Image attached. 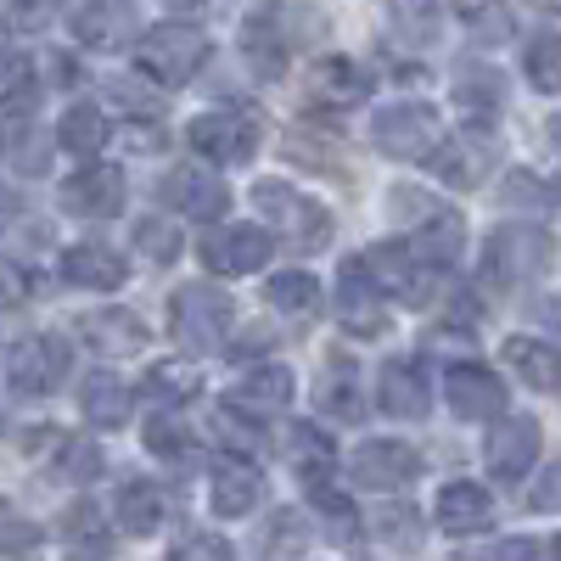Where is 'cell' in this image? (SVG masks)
Returning a JSON list of instances; mask_svg holds the SVG:
<instances>
[{
  "label": "cell",
  "mask_w": 561,
  "mask_h": 561,
  "mask_svg": "<svg viewBox=\"0 0 561 561\" xmlns=\"http://www.w3.org/2000/svg\"><path fill=\"white\" fill-rule=\"evenodd\" d=\"M253 208H259V230L264 237H280L293 253H320L332 242V214H325L314 197L293 192L287 180H259L253 185Z\"/></svg>",
  "instance_id": "1"
},
{
  "label": "cell",
  "mask_w": 561,
  "mask_h": 561,
  "mask_svg": "<svg viewBox=\"0 0 561 561\" xmlns=\"http://www.w3.org/2000/svg\"><path fill=\"white\" fill-rule=\"evenodd\" d=\"M230 325H237V304H230L219 287H208V280H192V287H180L169 298V332L185 354H214L225 348Z\"/></svg>",
  "instance_id": "2"
},
{
  "label": "cell",
  "mask_w": 561,
  "mask_h": 561,
  "mask_svg": "<svg viewBox=\"0 0 561 561\" xmlns=\"http://www.w3.org/2000/svg\"><path fill=\"white\" fill-rule=\"evenodd\" d=\"M135 62H140V73L147 79H158V84H192L197 79V68L208 62V34L203 28H192V23H158V28H147L135 39Z\"/></svg>",
  "instance_id": "3"
},
{
  "label": "cell",
  "mask_w": 561,
  "mask_h": 561,
  "mask_svg": "<svg viewBox=\"0 0 561 561\" xmlns=\"http://www.w3.org/2000/svg\"><path fill=\"white\" fill-rule=\"evenodd\" d=\"M438 135H444V124L427 102H393L370 118V147L382 158H399V163H421L438 147Z\"/></svg>",
  "instance_id": "4"
},
{
  "label": "cell",
  "mask_w": 561,
  "mask_h": 561,
  "mask_svg": "<svg viewBox=\"0 0 561 561\" xmlns=\"http://www.w3.org/2000/svg\"><path fill=\"white\" fill-rule=\"evenodd\" d=\"M185 140H192L203 158H214L219 169H242V163H253V152H259L264 124H259L253 113H242V107H219V113L192 118Z\"/></svg>",
  "instance_id": "5"
},
{
  "label": "cell",
  "mask_w": 561,
  "mask_h": 561,
  "mask_svg": "<svg viewBox=\"0 0 561 561\" xmlns=\"http://www.w3.org/2000/svg\"><path fill=\"white\" fill-rule=\"evenodd\" d=\"M550 264V237L528 225H505L483 248V280L489 287H523L528 275H539Z\"/></svg>",
  "instance_id": "6"
},
{
  "label": "cell",
  "mask_w": 561,
  "mask_h": 561,
  "mask_svg": "<svg viewBox=\"0 0 561 561\" xmlns=\"http://www.w3.org/2000/svg\"><path fill=\"white\" fill-rule=\"evenodd\" d=\"M438 180L455 185V192H472V185H483V174L494 169L500 158V140L489 135V124H472V129H460V135H438V147L427 152Z\"/></svg>",
  "instance_id": "7"
},
{
  "label": "cell",
  "mask_w": 561,
  "mask_h": 561,
  "mask_svg": "<svg viewBox=\"0 0 561 561\" xmlns=\"http://www.w3.org/2000/svg\"><path fill=\"white\" fill-rule=\"evenodd\" d=\"M68 370H73V348H68L57 332H34V337H23V343L12 348V359H7L12 393H28V399L51 393V388L68 377Z\"/></svg>",
  "instance_id": "8"
},
{
  "label": "cell",
  "mask_w": 561,
  "mask_h": 561,
  "mask_svg": "<svg viewBox=\"0 0 561 561\" xmlns=\"http://www.w3.org/2000/svg\"><path fill=\"white\" fill-rule=\"evenodd\" d=\"M365 270H370V280H377L382 293H393L399 304H410V309H427V304H433L438 270H433V264H421L404 242L370 248V253H365Z\"/></svg>",
  "instance_id": "9"
},
{
  "label": "cell",
  "mask_w": 561,
  "mask_h": 561,
  "mask_svg": "<svg viewBox=\"0 0 561 561\" xmlns=\"http://www.w3.org/2000/svg\"><path fill=\"white\" fill-rule=\"evenodd\" d=\"M124 197H129V180L113 163H84L79 174H68L57 185V208L79 214V219H107V214L124 208Z\"/></svg>",
  "instance_id": "10"
},
{
  "label": "cell",
  "mask_w": 561,
  "mask_h": 561,
  "mask_svg": "<svg viewBox=\"0 0 561 561\" xmlns=\"http://www.w3.org/2000/svg\"><path fill=\"white\" fill-rule=\"evenodd\" d=\"M337 314L354 337H382L388 332V293L370 280L365 259H348L337 270Z\"/></svg>",
  "instance_id": "11"
},
{
  "label": "cell",
  "mask_w": 561,
  "mask_h": 561,
  "mask_svg": "<svg viewBox=\"0 0 561 561\" xmlns=\"http://www.w3.org/2000/svg\"><path fill=\"white\" fill-rule=\"evenodd\" d=\"M415 472H421V455H415L410 444H399V438H370V444H359L354 460H348V478H354L359 489H377V494L415 483Z\"/></svg>",
  "instance_id": "12"
},
{
  "label": "cell",
  "mask_w": 561,
  "mask_h": 561,
  "mask_svg": "<svg viewBox=\"0 0 561 561\" xmlns=\"http://www.w3.org/2000/svg\"><path fill=\"white\" fill-rule=\"evenodd\" d=\"M293 45H298V34H293V23H287V7L253 12L248 28H242V57H248V68H253L259 79H280V73H287Z\"/></svg>",
  "instance_id": "13"
},
{
  "label": "cell",
  "mask_w": 561,
  "mask_h": 561,
  "mask_svg": "<svg viewBox=\"0 0 561 561\" xmlns=\"http://www.w3.org/2000/svg\"><path fill=\"white\" fill-rule=\"evenodd\" d=\"M444 399L460 421H494L505 415V382L494 377V370L472 365V359H460L444 370Z\"/></svg>",
  "instance_id": "14"
},
{
  "label": "cell",
  "mask_w": 561,
  "mask_h": 561,
  "mask_svg": "<svg viewBox=\"0 0 561 561\" xmlns=\"http://www.w3.org/2000/svg\"><path fill=\"white\" fill-rule=\"evenodd\" d=\"M203 264L214 275H253L270 264V237L259 225H214L203 237Z\"/></svg>",
  "instance_id": "15"
},
{
  "label": "cell",
  "mask_w": 561,
  "mask_h": 561,
  "mask_svg": "<svg viewBox=\"0 0 561 561\" xmlns=\"http://www.w3.org/2000/svg\"><path fill=\"white\" fill-rule=\"evenodd\" d=\"M158 197L185 214V219H208L219 225V214H230V185L214 174V169H174L163 185H158Z\"/></svg>",
  "instance_id": "16"
},
{
  "label": "cell",
  "mask_w": 561,
  "mask_h": 561,
  "mask_svg": "<svg viewBox=\"0 0 561 561\" xmlns=\"http://www.w3.org/2000/svg\"><path fill=\"white\" fill-rule=\"evenodd\" d=\"M483 460H489V472H494L500 483L528 478V466L539 460V421H528V415H505L500 427L489 433V444H483Z\"/></svg>",
  "instance_id": "17"
},
{
  "label": "cell",
  "mask_w": 561,
  "mask_h": 561,
  "mask_svg": "<svg viewBox=\"0 0 561 561\" xmlns=\"http://www.w3.org/2000/svg\"><path fill=\"white\" fill-rule=\"evenodd\" d=\"M259 494H264V472H259L248 455L214 460V472H208V505H214V517H248V511L259 505Z\"/></svg>",
  "instance_id": "18"
},
{
  "label": "cell",
  "mask_w": 561,
  "mask_h": 561,
  "mask_svg": "<svg viewBox=\"0 0 561 561\" xmlns=\"http://www.w3.org/2000/svg\"><path fill=\"white\" fill-rule=\"evenodd\" d=\"M293 370L287 365H259V370H248V377L230 388V399H225V410L230 415H248V421H264V415H280L293 404Z\"/></svg>",
  "instance_id": "19"
},
{
  "label": "cell",
  "mask_w": 561,
  "mask_h": 561,
  "mask_svg": "<svg viewBox=\"0 0 561 561\" xmlns=\"http://www.w3.org/2000/svg\"><path fill=\"white\" fill-rule=\"evenodd\" d=\"M304 90H309L314 107L348 113V107H359V102L370 96V73H365L359 62H348V57H320V62L309 68Z\"/></svg>",
  "instance_id": "20"
},
{
  "label": "cell",
  "mask_w": 561,
  "mask_h": 561,
  "mask_svg": "<svg viewBox=\"0 0 561 561\" xmlns=\"http://www.w3.org/2000/svg\"><path fill=\"white\" fill-rule=\"evenodd\" d=\"M140 18H135V0H84L79 18H73V34L79 45H90V51H124V45L135 39Z\"/></svg>",
  "instance_id": "21"
},
{
  "label": "cell",
  "mask_w": 561,
  "mask_h": 561,
  "mask_svg": "<svg viewBox=\"0 0 561 561\" xmlns=\"http://www.w3.org/2000/svg\"><path fill=\"white\" fill-rule=\"evenodd\" d=\"M433 523L438 534H483L494 523V500L483 483H444L438 489V505H433Z\"/></svg>",
  "instance_id": "22"
},
{
  "label": "cell",
  "mask_w": 561,
  "mask_h": 561,
  "mask_svg": "<svg viewBox=\"0 0 561 561\" xmlns=\"http://www.w3.org/2000/svg\"><path fill=\"white\" fill-rule=\"evenodd\" d=\"M404 248H410L421 264L449 270V264L460 259V248H466V225H460V214H455V208H433L427 219H415V225H410Z\"/></svg>",
  "instance_id": "23"
},
{
  "label": "cell",
  "mask_w": 561,
  "mask_h": 561,
  "mask_svg": "<svg viewBox=\"0 0 561 561\" xmlns=\"http://www.w3.org/2000/svg\"><path fill=\"white\" fill-rule=\"evenodd\" d=\"M382 410L393 421H421L433 410V382H427V370H421V359H388L382 365Z\"/></svg>",
  "instance_id": "24"
},
{
  "label": "cell",
  "mask_w": 561,
  "mask_h": 561,
  "mask_svg": "<svg viewBox=\"0 0 561 561\" xmlns=\"http://www.w3.org/2000/svg\"><path fill=\"white\" fill-rule=\"evenodd\" d=\"M124 275H129L124 253H113V248H102V242H79V248L62 253V280H68V287H84V293H118V287H124Z\"/></svg>",
  "instance_id": "25"
},
{
  "label": "cell",
  "mask_w": 561,
  "mask_h": 561,
  "mask_svg": "<svg viewBox=\"0 0 561 561\" xmlns=\"http://www.w3.org/2000/svg\"><path fill=\"white\" fill-rule=\"evenodd\" d=\"M280 455H287V466H293L309 489H320V483L337 478V444L325 438L320 427H287V438H280Z\"/></svg>",
  "instance_id": "26"
},
{
  "label": "cell",
  "mask_w": 561,
  "mask_h": 561,
  "mask_svg": "<svg viewBox=\"0 0 561 561\" xmlns=\"http://www.w3.org/2000/svg\"><path fill=\"white\" fill-rule=\"evenodd\" d=\"M113 517H118V528L135 534V539L158 534V528H163V489L147 483V478H124L118 494H113Z\"/></svg>",
  "instance_id": "27"
},
{
  "label": "cell",
  "mask_w": 561,
  "mask_h": 561,
  "mask_svg": "<svg viewBox=\"0 0 561 561\" xmlns=\"http://www.w3.org/2000/svg\"><path fill=\"white\" fill-rule=\"evenodd\" d=\"M79 332H84L90 348H102V354H135V348H147V325H140V314H129V309H96V314H84Z\"/></svg>",
  "instance_id": "28"
},
{
  "label": "cell",
  "mask_w": 561,
  "mask_h": 561,
  "mask_svg": "<svg viewBox=\"0 0 561 561\" xmlns=\"http://www.w3.org/2000/svg\"><path fill=\"white\" fill-rule=\"evenodd\" d=\"M79 410L90 415V427H124L129 421V388L113 370H90L79 382Z\"/></svg>",
  "instance_id": "29"
},
{
  "label": "cell",
  "mask_w": 561,
  "mask_h": 561,
  "mask_svg": "<svg viewBox=\"0 0 561 561\" xmlns=\"http://www.w3.org/2000/svg\"><path fill=\"white\" fill-rule=\"evenodd\" d=\"M505 365L534 388V393H556L561 388V365H556V348L545 337H511L505 343Z\"/></svg>",
  "instance_id": "30"
},
{
  "label": "cell",
  "mask_w": 561,
  "mask_h": 561,
  "mask_svg": "<svg viewBox=\"0 0 561 561\" xmlns=\"http://www.w3.org/2000/svg\"><path fill=\"white\" fill-rule=\"evenodd\" d=\"M304 550H309V517L298 505H280L259 534V556L264 561H304Z\"/></svg>",
  "instance_id": "31"
},
{
  "label": "cell",
  "mask_w": 561,
  "mask_h": 561,
  "mask_svg": "<svg viewBox=\"0 0 561 561\" xmlns=\"http://www.w3.org/2000/svg\"><path fill=\"white\" fill-rule=\"evenodd\" d=\"M107 118H102V107L96 102H73L68 113H62V124H57V140H62V152H73V158H96L102 147H107Z\"/></svg>",
  "instance_id": "32"
},
{
  "label": "cell",
  "mask_w": 561,
  "mask_h": 561,
  "mask_svg": "<svg viewBox=\"0 0 561 561\" xmlns=\"http://www.w3.org/2000/svg\"><path fill=\"white\" fill-rule=\"evenodd\" d=\"M455 102H460V113L472 118V124H494V113H500V102H505V84H500L494 68H460Z\"/></svg>",
  "instance_id": "33"
},
{
  "label": "cell",
  "mask_w": 561,
  "mask_h": 561,
  "mask_svg": "<svg viewBox=\"0 0 561 561\" xmlns=\"http://www.w3.org/2000/svg\"><path fill=\"white\" fill-rule=\"evenodd\" d=\"M62 545H68V556H79V561H102L107 550H113V534L102 528V517H96V505H68L62 511Z\"/></svg>",
  "instance_id": "34"
},
{
  "label": "cell",
  "mask_w": 561,
  "mask_h": 561,
  "mask_svg": "<svg viewBox=\"0 0 561 561\" xmlns=\"http://www.w3.org/2000/svg\"><path fill=\"white\" fill-rule=\"evenodd\" d=\"M455 18L466 23V34L478 45H505L517 34V18H511L505 0H455Z\"/></svg>",
  "instance_id": "35"
},
{
  "label": "cell",
  "mask_w": 561,
  "mask_h": 561,
  "mask_svg": "<svg viewBox=\"0 0 561 561\" xmlns=\"http://www.w3.org/2000/svg\"><path fill=\"white\" fill-rule=\"evenodd\" d=\"M320 410L325 415H337V421H359L365 415V399L354 388V359H332L325 365V377H320Z\"/></svg>",
  "instance_id": "36"
},
{
  "label": "cell",
  "mask_w": 561,
  "mask_h": 561,
  "mask_svg": "<svg viewBox=\"0 0 561 561\" xmlns=\"http://www.w3.org/2000/svg\"><path fill=\"white\" fill-rule=\"evenodd\" d=\"M264 298L280 309V314H314L320 309V280L309 275V270H280V275H270V287H264Z\"/></svg>",
  "instance_id": "37"
},
{
  "label": "cell",
  "mask_w": 561,
  "mask_h": 561,
  "mask_svg": "<svg viewBox=\"0 0 561 561\" xmlns=\"http://www.w3.org/2000/svg\"><path fill=\"white\" fill-rule=\"evenodd\" d=\"M203 382H197V365L192 359H158L152 370H147V393L152 399H163V404H185Z\"/></svg>",
  "instance_id": "38"
},
{
  "label": "cell",
  "mask_w": 561,
  "mask_h": 561,
  "mask_svg": "<svg viewBox=\"0 0 561 561\" xmlns=\"http://www.w3.org/2000/svg\"><path fill=\"white\" fill-rule=\"evenodd\" d=\"M34 96H39L34 57H23V51H0V107H28Z\"/></svg>",
  "instance_id": "39"
},
{
  "label": "cell",
  "mask_w": 561,
  "mask_h": 561,
  "mask_svg": "<svg viewBox=\"0 0 561 561\" xmlns=\"http://www.w3.org/2000/svg\"><path fill=\"white\" fill-rule=\"evenodd\" d=\"M523 68H528L534 90L556 96V84H561V39H556V28H539V34L528 39V57H523Z\"/></svg>",
  "instance_id": "40"
},
{
  "label": "cell",
  "mask_w": 561,
  "mask_h": 561,
  "mask_svg": "<svg viewBox=\"0 0 561 561\" xmlns=\"http://www.w3.org/2000/svg\"><path fill=\"white\" fill-rule=\"evenodd\" d=\"M388 12H393L399 39L410 45H427L438 34V0H388Z\"/></svg>",
  "instance_id": "41"
},
{
  "label": "cell",
  "mask_w": 561,
  "mask_h": 561,
  "mask_svg": "<svg viewBox=\"0 0 561 561\" xmlns=\"http://www.w3.org/2000/svg\"><path fill=\"white\" fill-rule=\"evenodd\" d=\"M68 0H0V28L7 34H39Z\"/></svg>",
  "instance_id": "42"
},
{
  "label": "cell",
  "mask_w": 561,
  "mask_h": 561,
  "mask_svg": "<svg viewBox=\"0 0 561 561\" xmlns=\"http://www.w3.org/2000/svg\"><path fill=\"white\" fill-rule=\"evenodd\" d=\"M135 248H140V259H152V264H174L180 259V230L163 214H147L135 225Z\"/></svg>",
  "instance_id": "43"
},
{
  "label": "cell",
  "mask_w": 561,
  "mask_h": 561,
  "mask_svg": "<svg viewBox=\"0 0 561 561\" xmlns=\"http://www.w3.org/2000/svg\"><path fill=\"white\" fill-rule=\"evenodd\" d=\"M57 478L62 483H96L102 478V449L90 438H62L57 449Z\"/></svg>",
  "instance_id": "44"
},
{
  "label": "cell",
  "mask_w": 561,
  "mask_h": 561,
  "mask_svg": "<svg viewBox=\"0 0 561 561\" xmlns=\"http://www.w3.org/2000/svg\"><path fill=\"white\" fill-rule=\"evenodd\" d=\"M314 494V511L325 517V528H332V539L337 545H359V517H354V505L332 489V483H320V489H309Z\"/></svg>",
  "instance_id": "45"
},
{
  "label": "cell",
  "mask_w": 561,
  "mask_h": 561,
  "mask_svg": "<svg viewBox=\"0 0 561 561\" xmlns=\"http://www.w3.org/2000/svg\"><path fill=\"white\" fill-rule=\"evenodd\" d=\"M147 449L158 455V460H192V433H185V421H174V415H152L147 421Z\"/></svg>",
  "instance_id": "46"
},
{
  "label": "cell",
  "mask_w": 561,
  "mask_h": 561,
  "mask_svg": "<svg viewBox=\"0 0 561 561\" xmlns=\"http://www.w3.org/2000/svg\"><path fill=\"white\" fill-rule=\"evenodd\" d=\"M34 550H39L34 517H23L12 500H0V556H34Z\"/></svg>",
  "instance_id": "47"
},
{
  "label": "cell",
  "mask_w": 561,
  "mask_h": 561,
  "mask_svg": "<svg viewBox=\"0 0 561 561\" xmlns=\"http://www.w3.org/2000/svg\"><path fill=\"white\" fill-rule=\"evenodd\" d=\"M169 561H230V545L208 528H185L174 545H169Z\"/></svg>",
  "instance_id": "48"
},
{
  "label": "cell",
  "mask_w": 561,
  "mask_h": 561,
  "mask_svg": "<svg viewBox=\"0 0 561 561\" xmlns=\"http://www.w3.org/2000/svg\"><path fill=\"white\" fill-rule=\"evenodd\" d=\"M377 528H382L388 545H399V550H421V528H415V511H410V505H382Z\"/></svg>",
  "instance_id": "49"
},
{
  "label": "cell",
  "mask_w": 561,
  "mask_h": 561,
  "mask_svg": "<svg viewBox=\"0 0 561 561\" xmlns=\"http://www.w3.org/2000/svg\"><path fill=\"white\" fill-rule=\"evenodd\" d=\"M455 561H539V545L534 539H494L483 550H460Z\"/></svg>",
  "instance_id": "50"
},
{
  "label": "cell",
  "mask_w": 561,
  "mask_h": 561,
  "mask_svg": "<svg viewBox=\"0 0 561 561\" xmlns=\"http://www.w3.org/2000/svg\"><path fill=\"white\" fill-rule=\"evenodd\" d=\"M12 163H18L23 174H39V169H45V140H39L28 124L12 129Z\"/></svg>",
  "instance_id": "51"
},
{
  "label": "cell",
  "mask_w": 561,
  "mask_h": 561,
  "mask_svg": "<svg viewBox=\"0 0 561 561\" xmlns=\"http://www.w3.org/2000/svg\"><path fill=\"white\" fill-rule=\"evenodd\" d=\"M505 203H511V208H523V203H539V208H550V185L517 169V174L505 180Z\"/></svg>",
  "instance_id": "52"
},
{
  "label": "cell",
  "mask_w": 561,
  "mask_h": 561,
  "mask_svg": "<svg viewBox=\"0 0 561 561\" xmlns=\"http://www.w3.org/2000/svg\"><path fill=\"white\" fill-rule=\"evenodd\" d=\"M163 140H169V129H163V124H152V118L124 124V147H129V152H158Z\"/></svg>",
  "instance_id": "53"
},
{
  "label": "cell",
  "mask_w": 561,
  "mask_h": 561,
  "mask_svg": "<svg viewBox=\"0 0 561 561\" xmlns=\"http://www.w3.org/2000/svg\"><path fill=\"white\" fill-rule=\"evenodd\" d=\"M556 483H561V478H556V466H550V472L539 478V494H534V511H556Z\"/></svg>",
  "instance_id": "54"
},
{
  "label": "cell",
  "mask_w": 561,
  "mask_h": 561,
  "mask_svg": "<svg viewBox=\"0 0 561 561\" xmlns=\"http://www.w3.org/2000/svg\"><path fill=\"white\" fill-rule=\"evenodd\" d=\"M534 7H539V12H556V7H561V0H534Z\"/></svg>",
  "instance_id": "55"
}]
</instances>
